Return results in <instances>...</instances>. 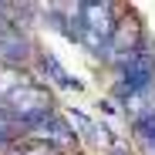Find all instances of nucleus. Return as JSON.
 Instances as JSON below:
<instances>
[{
    "label": "nucleus",
    "instance_id": "f257e3e1",
    "mask_svg": "<svg viewBox=\"0 0 155 155\" xmlns=\"http://www.w3.org/2000/svg\"><path fill=\"white\" fill-rule=\"evenodd\" d=\"M27 58H31V44H27V37L17 31V24L4 27V31H0V64L14 68V64L27 61Z\"/></svg>",
    "mask_w": 155,
    "mask_h": 155
},
{
    "label": "nucleus",
    "instance_id": "f03ea898",
    "mask_svg": "<svg viewBox=\"0 0 155 155\" xmlns=\"http://www.w3.org/2000/svg\"><path fill=\"white\" fill-rule=\"evenodd\" d=\"M41 64H44V71L51 74V81H54L58 88H68V91H81V88H84L78 78H71V74L58 64V58H54V54H41Z\"/></svg>",
    "mask_w": 155,
    "mask_h": 155
},
{
    "label": "nucleus",
    "instance_id": "7ed1b4c3",
    "mask_svg": "<svg viewBox=\"0 0 155 155\" xmlns=\"http://www.w3.org/2000/svg\"><path fill=\"white\" fill-rule=\"evenodd\" d=\"M132 128H135V142L142 145V152H145V155H155V115L135 121Z\"/></svg>",
    "mask_w": 155,
    "mask_h": 155
},
{
    "label": "nucleus",
    "instance_id": "20e7f679",
    "mask_svg": "<svg viewBox=\"0 0 155 155\" xmlns=\"http://www.w3.org/2000/svg\"><path fill=\"white\" fill-rule=\"evenodd\" d=\"M10 155H61V152L51 148V145H44V142H37V138H24L20 145L10 148Z\"/></svg>",
    "mask_w": 155,
    "mask_h": 155
}]
</instances>
